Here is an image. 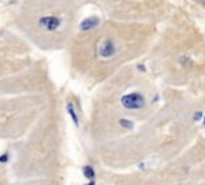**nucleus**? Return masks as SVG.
<instances>
[{
    "mask_svg": "<svg viewBox=\"0 0 205 185\" xmlns=\"http://www.w3.org/2000/svg\"><path fill=\"white\" fill-rule=\"evenodd\" d=\"M122 104L125 106L126 108H130V110H138V108L144 107L145 104V99L141 93H129V95L123 96L122 98Z\"/></svg>",
    "mask_w": 205,
    "mask_h": 185,
    "instance_id": "1",
    "label": "nucleus"
},
{
    "mask_svg": "<svg viewBox=\"0 0 205 185\" xmlns=\"http://www.w3.org/2000/svg\"><path fill=\"white\" fill-rule=\"evenodd\" d=\"M60 23H62V21L55 15H43L39 19V26H41L43 29L49 30V32L56 30L60 26Z\"/></svg>",
    "mask_w": 205,
    "mask_h": 185,
    "instance_id": "2",
    "label": "nucleus"
},
{
    "mask_svg": "<svg viewBox=\"0 0 205 185\" xmlns=\"http://www.w3.org/2000/svg\"><path fill=\"white\" fill-rule=\"evenodd\" d=\"M116 52V47H115V43H114L111 39H107L101 43L100 48H99V55L102 59H110L115 55Z\"/></svg>",
    "mask_w": 205,
    "mask_h": 185,
    "instance_id": "3",
    "label": "nucleus"
},
{
    "mask_svg": "<svg viewBox=\"0 0 205 185\" xmlns=\"http://www.w3.org/2000/svg\"><path fill=\"white\" fill-rule=\"evenodd\" d=\"M97 23H99V18H96V17H90V18H86L84 22L81 23V29L82 30H89V29L95 28Z\"/></svg>",
    "mask_w": 205,
    "mask_h": 185,
    "instance_id": "4",
    "label": "nucleus"
}]
</instances>
